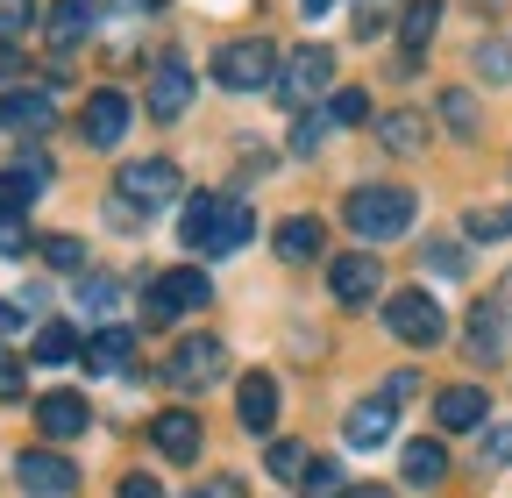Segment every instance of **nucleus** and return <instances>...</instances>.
<instances>
[{
	"instance_id": "obj_29",
	"label": "nucleus",
	"mask_w": 512,
	"mask_h": 498,
	"mask_svg": "<svg viewBox=\"0 0 512 498\" xmlns=\"http://www.w3.org/2000/svg\"><path fill=\"white\" fill-rule=\"evenodd\" d=\"M328 129H335L328 107H299V121H292V150H299V157H313L320 143H328Z\"/></svg>"
},
{
	"instance_id": "obj_48",
	"label": "nucleus",
	"mask_w": 512,
	"mask_h": 498,
	"mask_svg": "<svg viewBox=\"0 0 512 498\" xmlns=\"http://www.w3.org/2000/svg\"><path fill=\"white\" fill-rule=\"evenodd\" d=\"M15 72V36H0V79Z\"/></svg>"
},
{
	"instance_id": "obj_42",
	"label": "nucleus",
	"mask_w": 512,
	"mask_h": 498,
	"mask_svg": "<svg viewBox=\"0 0 512 498\" xmlns=\"http://www.w3.org/2000/svg\"><path fill=\"white\" fill-rule=\"evenodd\" d=\"M420 392V370H392V378H384V399H392V406H406Z\"/></svg>"
},
{
	"instance_id": "obj_1",
	"label": "nucleus",
	"mask_w": 512,
	"mask_h": 498,
	"mask_svg": "<svg viewBox=\"0 0 512 498\" xmlns=\"http://www.w3.org/2000/svg\"><path fill=\"white\" fill-rule=\"evenodd\" d=\"M413 193L406 185H356V193L342 200V221H349V235H363V242H392V235H406L413 228Z\"/></svg>"
},
{
	"instance_id": "obj_44",
	"label": "nucleus",
	"mask_w": 512,
	"mask_h": 498,
	"mask_svg": "<svg viewBox=\"0 0 512 498\" xmlns=\"http://www.w3.org/2000/svg\"><path fill=\"white\" fill-rule=\"evenodd\" d=\"M0 399H22V363L0 349Z\"/></svg>"
},
{
	"instance_id": "obj_33",
	"label": "nucleus",
	"mask_w": 512,
	"mask_h": 498,
	"mask_svg": "<svg viewBox=\"0 0 512 498\" xmlns=\"http://www.w3.org/2000/svg\"><path fill=\"white\" fill-rule=\"evenodd\" d=\"M43 264L50 271H79L86 264V242L79 235H43Z\"/></svg>"
},
{
	"instance_id": "obj_38",
	"label": "nucleus",
	"mask_w": 512,
	"mask_h": 498,
	"mask_svg": "<svg viewBox=\"0 0 512 498\" xmlns=\"http://www.w3.org/2000/svg\"><path fill=\"white\" fill-rule=\"evenodd\" d=\"M29 249V228H22V214H0V257H22Z\"/></svg>"
},
{
	"instance_id": "obj_5",
	"label": "nucleus",
	"mask_w": 512,
	"mask_h": 498,
	"mask_svg": "<svg viewBox=\"0 0 512 498\" xmlns=\"http://www.w3.org/2000/svg\"><path fill=\"white\" fill-rule=\"evenodd\" d=\"M214 299V278L200 271V264H178V271H164L150 292H143V321H178V314H200V306Z\"/></svg>"
},
{
	"instance_id": "obj_4",
	"label": "nucleus",
	"mask_w": 512,
	"mask_h": 498,
	"mask_svg": "<svg viewBox=\"0 0 512 498\" xmlns=\"http://www.w3.org/2000/svg\"><path fill=\"white\" fill-rule=\"evenodd\" d=\"M214 79H221L228 93H264V86L278 79V50H271L264 36H235V43L214 50Z\"/></svg>"
},
{
	"instance_id": "obj_27",
	"label": "nucleus",
	"mask_w": 512,
	"mask_h": 498,
	"mask_svg": "<svg viewBox=\"0 0 512 498\" xmlns=\"http://www.w3.org/2000/svg\"><path fill=\"white\" fill-rule=\"evenodd\" d=\"M214 207H221V193H192V200H185V214H178V242H185V249H200V242H207Z\"/></svg>"
},
{
	"instance_id": "obj_18",
	"label": "nucleus",
	"mask_w": 512,
	"mask_h": 498,
	"mask_svg": "<svg viewBox=\"0 0 512 498\" xmlns=\"http://www.w3.org/2000/svg\"><path fill=\"white\" fill-rule=\"evenodd\" d=\"M86 420H93V406H86L79 392H43V399H36V427L50 434V442H72V434H86Z\"/></svg>"
},
{
	"instance_id": "obj_35",
	"label": "nucleus",
	"mask_w": 512,
	"mask_h": 498,
	"mask_svg": "<svg viewBox=\"0 0 512 498\" xmlns=\"http://www.w3.org/2000/svg\"><path fill=\"white\" fill-rule=\"evenodd\" d=\"M392 8H399V0H356V36H363V43H370V36H384Z\"/></svg>"
},
{
	"instance_id": "obj_46",
	"label": "nucleus",
	"mask_w": 512,
	"mask_h": 498,
	"mask_svg": "<svg viewBox=\"0 0 512 498\" xmlns=\"http://www.w3.org/2000/svg\"><path fill=\"white\" fill-rule=\"evenodd\" d=\"M185 498H242V484H235V477H214V484H200V491H185Z\"/></svg>"
},
{
	"instance_id": "obj_32",
	"label": "nucleus",
	"mask_w": 512,
	"mask_h": 498,
	"mask_svg": "<svg viewBox=\"0 0 512 498\" xmlns=\"http://www.w3.org/2000/svg\"><path fill=\"white\" fill-rule=\"evenodd\" d=\"M328 121H335V129H356V121H370V100H363V86H335V100H328Z\"/></svg>"
},
{
	"instance_id": "obj_13",
	"label": "nucleus",
	"mask_w": 512,
	"mask_h": 498,
	"mask_svg": "<svg viewBox=\"0 0 512 498\" xmlns=\"http://www.w3.org/2000/svg\"><path fill=\"white\" fill-rule=\"evenodd\" d=\"M235 413H242L249 434H271L278 427V378H271V370H249V378L235 385Z\"/></svg>"
},
{
	"instance_id": "obj_6",
	"label": "nucleus",
	"mask_w": 512,
	"mask_h": 498,
	"mask_svg": "<svg viewBox=\"0 0 512 498\" xmlns=\"http://www.w3.org/2000/svg\"><path fill=\"white\" fill-rule=\"evenodd\" d=\"M164 378H171L178 392H207V385H221V378H228V349H221V335H185V342L164 356Z\"/></svg>"
},
{
	"instance_id": "obj_49",
	"label": "nucleus",
	"mask_w": 512,
	"mask_h": 498,
	"mask_svg": "<svg viewBox=\"0 0 512 498\" xmlns=\"http://www.w3.org/2000/svg\"><path fill=\"white\" fill-rule=\"evenodd\" d=\"M349 498H392L384 484H349Z\"/></svg>"
},
{
	"instance_id": "obj_41",
	"label": "nucleus",
	"mask_w": 512,
	"mask_h": 498,
	"mask_svg": "<svg viewBox=\"0 0 512 498\" xmlns=\"http://www.w3.org/2000/svg\"><path fill=\"white\" fill-rule=\"evenodd\" d=\"M441 114H448V129H463V136L477 129V107H470L463 93H448V100H441Z\"/></svg>"
},
{
	"instance_id": "obj_8",
	"label": "nucleus",
	"mask_w": 512,
	"mask_h": 498,
	"mask_svg": "<svg viewBox=\"0 0 512 498\" xmlns=\"http://www.w3.org/2000/svg\"><path fill=\"white\" fill-rule=\"evenodd\" d=\"M15 484L29 498H72L79 491V470H72V456H57V449H22L15 456Z\"/></svg>"
},
{
	"instance_id": "obj_22",
	"label": "nucleus",
	"mask_w": 512,
	"mask_h": 498,
	"mask_svg": "<svg viewBox=\"0 0 512 498\" xmlns=\"http://www.w3.org/2000/svg\"><path fill=\"white\" fill-rule=\"evenodd\" d=\"M377 143L392 150V157L427 150V114H413V107H399V114H377Z\"/></svg>"
},
{
	"instance_id": "obj_10",
	"label": "nucleus",
	"mask_w": 512,
	"mask_h": 498,
	"mask_svg": "<svg viewBox=\"0 0 512 498\" xmlns=\"http://www.w3.org/2000/svg\"><path fill=\"white\" fill-rule=\"evenodd\" d=\"M79 136H86L93 150H114V143L128 136V93L100 86V93L86 100V114H79Z\"/></svg>"
},
{
	"instance_id": "obj_16",
	"label": "nucleus",
	"mask_w": 512,
	"mask_h": 498,
	"mask_svg": "<svg viewBox=\"0 0 512 498\" xmlns=\"http://www.w3.org/2000/svg\"><path fill=\"white\" fill-rule=\"evenodd\" d=\"M484 413H491L484 385H448V392L434 399V427H441V434H470V427H484Z\"/></svg>"
},
{
	"instance_id": "obj_25",
	"label": "nucleus",
	"mask_w": 512,
	"mask_h": 498,
	"mask_svg": "<svg viewBox=\"0 0 512 498\" xmlns=\"http://www.w3.org/2000/svg\"><path fill=\"white\" fill-rule=\"evenodd\" d=\"M498 321H505V306H498V299H484L477 314H470V356H477V363H491V356L505 349V328H498Z\"/></svg>"
},
{
	"instance_id": "obj_31",
	"label": "nucleus",
	"mask_w": 512,
	"mask_h": 498,
	"mask_svg": "<svg viewBox=\"0 0 512 498\" xmlns=\"http://www.w3.org/2000/svg\"><path fill=\"white\" fill-rule=\"evenodd\" d=\"M299 484H306V498H349V484H342V463H313V456H306Z\"/></svg>"
},
{
	"instance_id": "obj_43",
	"label": "nucleus",
	"mask_w": 512,
	"mask_h": 498,
	"mask_svg": "<svg viewBox=\"0 0 512 498\" xmlns=\"http://www.w3.org/2000/svg\"><path fill=\"white\" fill-rule=\"evenodd\" d=\"M484 463H512V427H491L484 434Z\"/></svg>"
},
{
	"instance_id": "obj_11",
	"label": "nucleus",
	"mask_w": 512,
	"mask_h": 498,
	"mask_svg": "<svg viewBox=\"0 0 512 498\" xmlns=\"http://www.w3.org/2000/svg\"><path fill=\"white\" fill-rule=\"evenodd\" d=\"M50 121H57V100H50L43 86L0 93V129H15V136H50Z\"/></svg>"
},
{
	"instance_id": "obj_24",
	"label": "nucleus",
	"mask_w": 512,
	"mask_h": 498,
	"mask_svg": "<svg viewBox=\"0 0 512 498\" xmlns=\"http://www.w3.org/2000/svg\"><path fill=\"white\" fill-rule=\"evenodd\" d=\"M399 470H406V484H413V491H434V484L448 477V449H441V442H406Z\"/></svg>"
},
{
	"instance_id": "obj_45",
	"label": "nucleus",
	"mask_w": 512,
	"mask_h": 498,
	"mask_svg": "<svg viewBox=\"0 0 512 498\" xmlns=\"http://www.w3.org/2000/svg\"><path fill=\"white\" fill-rule=\"evenodd\" d=\"M121 498H164V484H157V477H143V470H136V477H121Z\"/></svg>"
},
{
	"instance_id": "obj_20",
	"label": "nucleus",
	"mask_w": 512,
	"mask_h": 498,
	"mask_svg": "<svg viewBox=\"0 0 512 498\" xmlns=\"http://www.w3.org/2000/svg\"><path fill=\"white\" fill-rule=\"evenodd\" d=\"M43 185H50V157H36V150H29L15 171H0V214H22V207L43 193Z\"/></svg>"
},
{
	"instance_id": "obj_14",
	"label": "nucleus",
	"mask_w": 512,
	"mask_h": 498,
	"mask_svg": "<svg viewBox=\"0 0 512 498\" xmlns=\"http://www.w3.org/2000/svg\"><path fill=\"white\" fill-rule=\"evenodd\" d=\"M192 107V72H185V57H157V72H150V114L157 121H178Z\"/></svg>"
},
{
	"instance_id": "obj_15",
	"label": "nucleus",
	"mask_w": 512,
	"mask_h": 498,
	"mask_svg": "<svg viewBox=\"0 0 512 498\" xmlns=\"http://www.w3.org/2000/svg\"><path fill=\"white\" fill-rule=\"evenodd\" d=\"M79 356H86V370H93V378H128V363H136V335H128L121 321H107V328H100V335H93Z\"/></svg>"
},
{
	"instance_id": "obj_37",
	"label": "nucleus",
	"mask_w": 512,
	"mask_h": 498,
	"mask_svg": "<svg viewBox=\"0 0 512 498\" xmlns=\"http://www.w3.org/2000/svg\"><path fill=\"white\" fill-rule=\"evenodd\" d=\"M427 271H441V278H463V249L456 242H427V257H420Z\"/></svg>"
},
{
	"instance_id": "obj_50",
	"label": "nucleus",
	"mask_w": 512,
	"mask_h": 498,
	"mask_svg": "<svg viewBox=\"0 0 512 498\" xmlns=\"http://www.w3.org/2000/svg\"><path fill=\"white\" fill-rule=\"evenodd\" d=\"M335 8V0H299V15H328Z\"/></svg>"
},
{
	"instance_id": "obj_26",
	"label": "nucleus",
	"mask_w": 512,
	"mask_h": 498,
	"mask_svg": "<svg viewBox=\"0 0 512 498\" xmlns=\"http://www.w3.org/2000/svg\"><path fill=\"white\" fill-rule=\"evenodd\" d=\"M434 29H441V0H406V15H399V36H406V50H413V57L434 43Z\"/></svg>"
},
{
	"instance_id": "obj_19",
	"label": "nucleus",
	"mask_w": 512,
	"mask_h": 498,
	"mask_svg": "<svg viewBox=\"0 0 512 498\" xmlns=\"http://www.w3.org/2000/svg\"><path fill=\"white\" fill-rule=\"evenodd\" d=\"M150 442H157L164 463H192V456H200V420H192V413H157Z\"/></svg>"
},
{
	"instance_id": "obj_40",
	"label": "nucleus",
	"mask_w": 512,
	"mask_h": 498,
	"mask_svg": "<svg viewBox=\"0 0 512 498\" xmlns=\"http://www.w3.org/2000/svg\"><path fill=\"white\" fill-rule=\"evenodd\" d=\"M271 470H278V477H299V470H306V449H299V442H271Z\"/></svg>"
},
{
	"instance_id": "obj_2",
	"label": "nucleus",
	"mask_w": 512,
	"mask_h": 498,
	"mask_svg": "<svg viewBox=\"0 0 512 498\" xmlns=\"http://www.w3.org/2000/svg\"><path fill=\"white\" fill-rule=\"evenodd\" d=\"M328 93H335V50L328 43H299L278 65V100L285 107H320Z\"/></svg>"
},
{
	"instance_id": "obj_9",
	"label": "nucleus",
	"mask_w": 512,
	"mask_h": 498,
	"mask_svg": "<svg viewBox=\"0 0 512 498\" xmlns=\"http://www.w3.org/2000/svg\"><path fill=\"white\" fill-rule=\"evenodd\" d=\"M377 285H384V264H377V257H363V249H349V257H335V264H328V292H335L342 306H370V299H377Z\"/></svg>"
},
{
	"instance_id": "obj_30",
	"label": "nucleus",
	"mask_w": 512,
	"mask_h": 498,
	"mask_svg": "<svg viewBox=\"0 0 512 498\" xmlns=\"http://www.w3.org/2000/svg\"><path fill=\"white\" fill-rule=\"evenodd\" d=\"M463 235H470V242H505V235H512V207H470Z\"/></svg>"
},
{
	"instance_id": "obj_36",
	"label": "nucleus",
	"mask_w": 512,
	"mask_h": 498,
	"mask_svg": "<svg viewBox=\"0 0 512 498\" xmlns=\"http://www.w3.org/2000/svg\"><path fill=\"white\" fill-rule=\"evenodd\" d=\"M477 72L484 79H512V43H477Z\"/></svg>"
},
{
	"instance_id": "obj_28",
	"label": "nucleus",
	"mask_w": 512,
	"mask_h": 498,
	"mask_svg": "<svg viewBox=\"0 0 512 498\" xmlns=\"http://www.w3.org/2000/svg\"><path fill=\"white\" fill-rule=\"evenodd\" d=\"M79 349H86V342L64 328V321H43V328H36V363H72Z\"/></svg>"
},
{
	"instance_id": "obj_47",
	"label": "nucleus",
	"mask_w": 512,
	"mask_h": 498,
	"mask_svg": "<svg viewBox=\"0 0 512 498\" xmlns=\"http://www.w3.org/2000/svg\"><path fill=\"white\" fill-rule=\"evenodd\" d=\"M0 335H22V306H8V299H0Z\"/></svg>"
},
{
	"instance_id": "obj_39",
	"label": "nucleus",
	"mask_w": 512,
	"mask_h": 498,
	"mask_svg": "<svg viewBox=\"0 0 512 498\" xmlns=\"http://www.w3.org/2000/svg\"><path fill=\"white\" fill-rule=\"evenodd\" d=\"M36 22V8H29V0H0V36H22Z\"/></svg>"
},
{
	"instance_id": "obj_7",
	"label": "nucleus",
	"mask_w": 512,
	"mask_h": 498,
	"mask_svg": "<svg viewBox=\"0 0 512 498\" xmlns=\"http://www.w3.org/2000/svg\"><path fill=\"white\" fill-rule=\"evenodd\" d=\"M384 328H392L399 342H413V349H434V342L448 335L441 306H434L427 292H392V299H384Z\"/></svg>"
},
{
	"instance_id": "obj_12",
	"label": "nucleus",
	"mask_w": 512,
	"mask_h": 498,
	"mask_svg": "<svg viewBox=\"0 0 512 498\" xmlns=\"http://www.w3.org/2000/svg\"><path fill=\"white\" fill-rule=\"evenodd\" d=\"M392 427H399V406L377 392V399L349 406V420H342V442H349V449H384V442H392Z\"/></svg>"
},
{
	"instance_id": "obj_34",
	"label": "nucleus",
	"mask_w": 512,
	"mask_h": 498,
	"mask_svg": "<svg viewBox=\"0 0 512 498\" xmlns=\"http://www.w3.org/2000/svg\"><path fill=\"white\" fill-rule=\"evenodd\" d=\"M114 299H121L114 278H79V306H86V314H114Z\"/></svg>"
},
{
	"instance_id": "obj_3",
	"label": "nucleus",
	"mask_w": 512,
	"mask_h": 498,
	"mask_svg": "<svg viewBox=\"0 0 512 498\" xmlns=\"http://www.w3.org/2000/svg\"><path fill=\"white\" fill-rule=\"evenodd\" d=\"M178 193H185V178H178L171 157H136V164H121V178H114V200H121V207H136V214H150V207H178Z\"/></svg>"
},
{
	"instance_id": "obj_17",
	"label": "nucleus",
	"mask_w": 512,
	"mask_h": 498,
	"mask_svg": "<svg viewBox=\"0 0 512 498\" xmlns=\"http://www.w3.org/2000/svg\"><path fill=\"white\" fill-rule=\"evenodd\" d=\"M93 22H100V0H57L43 15V36H50V50H79L93 36Z\"/></svg>"
},
{
	"instance_id": "obj_21",
	"label": "nucleus",
	"mask_w": 512,
	"mask_h": 498,
	"mask_svg": "<svg viewBox=\"0 0 512 498\" xmlns=\"http://www.w3.org/2000/svg\"><path fill=\"white\" fill-rule=\"evenodd\" d=\"M249 235H256V214H249L242 200H221V207H214V228H207L200 249H207V257H235Z\"/></svg>"
},
{
	"instance_id": "obj_23",
	"label": "nucleus",
	"mask_w": 512,
	"mask_h": 498,
	"mask_svg": "<svg viewBox=\"0 0 512 498\" xmlns=\"http://www.w3.org/2000/svg\"><path fill=\"white\" fill-rule=\"evenodd\" d=\"M271 242H278V257H285V264H313L328 235H320V221H313V214H292V221H278V235H271Z\"/></svg>"
}]
</instances>
